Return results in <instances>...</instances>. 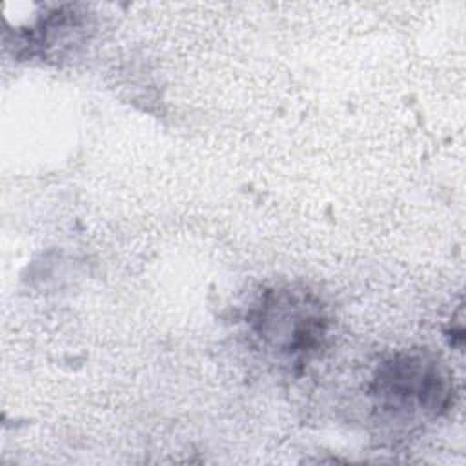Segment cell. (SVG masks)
Instances as JSON below:
<instances>
[{"mask_svg": "<svg viewBox=\"0 0 466 466\" xmlns=\"http://www.w3.org/2000/svg\"><path fill=\"white\" fill-rule=\"evenodd\" d=\"M370 393L384 413L404 419L439 417L451 404L453 386L437 359L404 351L379 364Z\"/></svg>", "mask_w": 466, "mask_h": 466, "instance_id": "cell-1", "label": "cell"}, {"mask_svg": "<svg viewBox=\"0 0 466 466\" xmlns=\"http://www.w3.org/2000/svg\"><path fill=\"white\" fill-rule=\"evenodd\" d=\"M248 322L268 351L289 362L315 355L328 335V319L320 302L289 288L262 293Z\"/></svg>", "mask_w": 466, "mask_h": 466, "instance_id": "cell-2", "label": "cell"}]
</instances>
